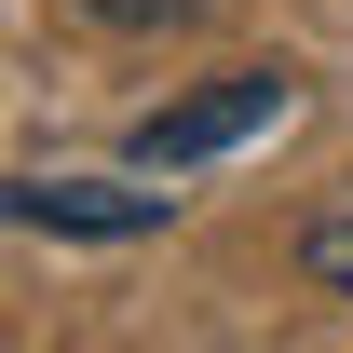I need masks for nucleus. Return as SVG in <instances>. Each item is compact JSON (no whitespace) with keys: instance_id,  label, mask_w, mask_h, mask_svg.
<instances>
[{"instance_id":"7ed1b4c3","label":"nucleus","mask_w":353,"mask_h":353,"mask_svg":"<svg viewBox=\"0 0 353 353\" xmlns=\"http://www.w3.org/2000/svg\"><path fill=\"white\" fill-rule=\"evenodd\" d=\"M299 272L326 285V299H353V190H340V204H326V218L299 231Z\"/></svg>"},{"instance_id":"20e7f679","label":"nucleus","mask_w":353,"mask_h":353,"mask_svg":"<svg viewBox=\"0 0 353 353\" xmlns=\"http://www.w3.org/2000/svg\"><path fill=\"white\" fill-rule=\"evenodd\" d=\"M82 14H109V28H176L190 0H82Z\"/></svg>"},{"instance_id":"f257e3e1","label":"nucleus","mask_w":353,"mask_h":353,"mask_svg":"<svg viewBox=\"0 0 353 353\" xmlns=\"http://www.w3.org/2000/svg\"><path fill=\"white\" fill-rule=\"evenodd\" d=\"M285 109H299V82H285V68H231V82H204V95H176V109H150V123H136V163H150V176L218 163V150L272 136Z\"/></svg>"},{"instance_id":"f03ea898","label":"nucleus","mask_w":353,"mask_h":353,"mask_svg":"<svg viewBox=\"0 0 353 353\" xmlns=\"http://www.w3.org/2000/svg\"><path fill=\"white\" fill-rule=\"evenodd\" d=\"M0 218L14 231H68V245H136V231L176 218V190H109V176H28V190H0Z\"/></svg>"}]
</instances>
